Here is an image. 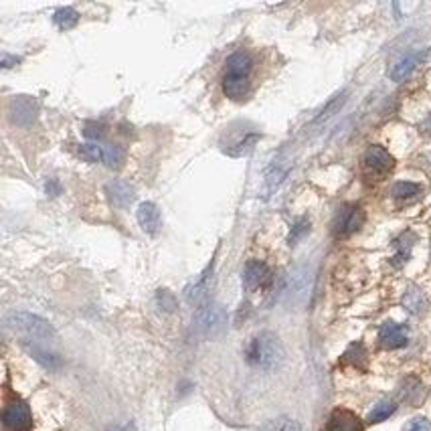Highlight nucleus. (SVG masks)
I'll return each instance as SVG.
<instances>
[{"mask_svg": "<svg viewBox=\"0 0 431 431\" xmlns=\"http://www.w3.org/2000/svg\"><path fill=\"white\" fill-rule=\"evenodd\" d=\"M253 71V59L245 51H237L227 59L225 75H223V94L233 101H241L249 92Z\"/></svg>", "mask_w": 431, "mask_h": 431, "instance_id": "f257e3e1", "label": "nucleus"}, {"mask_svg": "<svg viewBox=\"0 0 431 431\" xmlns=\"http://www.w3.org/2000/svg\"><path fill=\"white\" fill-rule=\"evenodd\" d=\"M245 359L249 365L262 370H271L280 366V363L284 361V348H282L280 338L271 332L255 334L247 344Z\"/></svg>", "mask_w": 431, "mask_h": 431, "instance_id": "f03ea898", "label": "nucleus"}, {"mask_svg": "<svg viewBox=\"0 0 431 431\" xmlns=\"http://www.w3.org/2000/svg\"><path fill=\"white\" fill-rule=\"evenodd\" d=\"M8 326L12 330H19L23 332V334H27V336H31V338L47 340V338L55 336V328L47 320H43L41 316L29 314V312H14V314H10L8 316Z\"/></svg>", "mask_w": 431, "mask_h": 431, "instance_id": "7ed1b4c3", "label": "nucleus"}, {"mask_svg": "<svg viewBox=\"0 0 431 431\" xmlns=\"http://www.w3.org/2000/svg\"><path fill=\"white\" fill-rule=\"evenodd\" d=\"M2 425L6 431H31L33 415L25 401L12 399L2 409Z\"/></svg>", "mask_w": 431, "mask_h": 431, "instance_id": "20e7f679", "label": "nucleus"}, {"mask_svg": "<svg viewBox=\"0 0 431 431\" xmlns=\"http://www.w3.org/2000/svg\"><path fill=\"white\" fill-rule=\"evenodd\" d=\"M365 223V211L359 204H344L332 223V231L336 237H348L357 233Z\"/></svg>", "mask_w": 431, "mask_h": 431, "instance_id": "39448f33", "label": "nucleus"}, {"mask_svg": "<svg viewBox=\"0 0 431 431\" xmlns=\"http://www.w3.org/2000/svg\"><path fill=\"white\" fill-rule=\"evenodd\" d=\"M395 166V158L383 148V146H370L363 156V168H365L366 176L379 180L383 176H387Z\"/></svg>", "mask_w": 431, "mask_h": 431, "instance_id": "423d86ee", "label": "nucleus"}, {"mask_svg": "<svg viewBox=\"0 0 431 431\" xmlns=\"http://www.w3.org/2000/svg\"><path fill=\"white\" fill-rule=\"evenodd\" d=\"M225 322H227V316H225V310L219 304H204V306H200L197 316H195L197 328L202 334H207V336L219 334L225 328Z\"/></svg>", "mask_w": 431, "mask_h": 431, "instance_id": "0eeeda50", "label": "nucleus"}, {"mask_svg": "<svg viewBox=\"0 0 431 431\" xmlns=\"http://www.w3.org/2000/svg\"><path fill=\"white\" fill-rule=\"evenodd\" d=\"M409 342V330L407 326L397 322H385L379 330V344L387 350L403 348Z\"/></svg>", "mask_w": 431, "mask_h": 431, "instance_id": "6e6552de", "label": "nucleus"}, {"mask_svg": "<svg viewBox=\"0 0 431 431\" xmlns=\"http://www.w3.org/2000/svg\"><path fill=\"white\" fill-rule=\"evenodd\" d=\"M36 118V101L27 96H19L10 101V120L17 126H31Z\"/></svg>", "mask_w": 431, "mask_h": 431, "instance_id": "1a4fd4ad", "label": "nucleus"}, {"mask_svg": "<svg viewBox=\"0 0 431 431\" xmlns=\"http://www.w3.org/2000/svg\"><path fill=\"white\" fill-rule=\"evenodd\" d=\"M269 282V269L264 262L251 260L245 264V271H243V284L247 292H255L260 288H264Z\"/></svg>", "mask_w": 431, "mask_h": 431, "instance_id": "9d476101", "label": "nucleus"}, {"mask_svg": "<svg viewBox=\"0 0 431 431\" xmlns=\"http://www.w3.org/2000/svg\"><path fill=\"white\" fill-rule=\"evenodd\" d=\"M326 431H363V421L348 409H336L326 421Z\"/></svg>", "mask_w": 431, "mask_h": 431, "instance_id": "9b49d317", "label": "nucleus"}, {"mask_svg": "<svg viewBox=\"0 0 431 431\" xmlns=\"http://www.w3.org/2000/svg\"><path fill=\"white\" fill-rule=\"evenodd\" d=\"M138 223H140L144 233L156 235L160 231V225H162V217H160L158 207L154 202H142L138 207Z\"/></svg>", "mask_w": 431, "mask_h": 431, "instance_id": "f8f14e48", "label": "nucleus"}, {"mask_svg": "<svg viewBox=\"0 0 431 431\" xmlns=\"http://www.w3.org/2000/svg\"><path fill=\"white\" fill-rule=\"evenodd\" d=\"M211 280H213V264L207 267V271L199 277V282H195L189 290H187V302L191 306H202L207 298H209V292H211Z\"/></svg>", "mask_w": 431, "mask_h": 431, "instance_id": "ddd939ff", "label": "nucleus"}, {"mask_svg": "<svg viewBox=\"0 0 431 431\" xmlns=\"http://www.w3.org/2000/svg\"><path fill=\"white\" fill-rule=\"evenodd\" d=\"M423 57H425V51L409 53V55H405L403 59H399L397 63L393 65V69H391V73H389L391 79H393V81H403V79H407V77L415 71V67L423 61Z\"/></svg>", "mask_w": 431, "mask_h": 431, "instance_id": "4468645a", "label": "nucleus"}, {"mask_svg": "<svg viewBox=\"0 0 431 431\" xmlns=\"http://www.w3.org/2000/svg\"><path fill=\"white\" fill-rule=\"evenodd\" d=\"M105 193L116 207H128L134 200V189L124 180H112L105 187Z\"/></svg>", "mask_w": 431, "mask_h": 431, "instance_id": "2eb2a0df", "label": "nucleus"}, {"mask_svg": "<svg viewBox=\"0 0 431 431\" xmlns=\"http://www.w3.org/2000/svg\"><path fill=\"white\" fill-rule=\"evenodd\" d=\"M310 290V277L306 273V269H298L290 275L288 286H286V294L292 299H304L306 292Z\"/></svg>", "mask_w": 431, "mask_h": 431, "instance_id": "dca6fc26", "label": "nucleus"}, {"mask_svg": "<svg viewBox=\"0 0 431 431\" xmlns=\"http://www.w3.org/2000/svg\"><path fill=\"white\" fill-rule=\"evenodd\" d=\"M403 306H405L411 314H421V312L425 310V306H428V298H425V294H423L419 288L411 286V288L405 292V296H403Z\"/></svg>", "mask_w": 431, "mask_h": 431, "instance_id": "f3484780", "label": "nucleus"}, {"mask_svg": "<svg viewBox=\"0 0 431 431\" xmlns=\"http://www.w3.org/2000/svg\"><path fill=\"white\" fill-rule=\"evenodd\" d=\"M413 243H415V235H413V233H403L397 241L393 243V245L397 247V253H395V257H393V264H395V266H403V264L409 260Z\"/></svg>", "mask_w": 431, "mask_h": 431, "instance_id": "a211bd4d", "label": "nucleus"}, {"mask_svg": "<svg viewBox=\"0 0 431 431\" xmlns=\"http://www.w3.org/2000/svg\"><path fill=\"white\" fill-rule=\"evenodd\" d=\"M25 348L29 350V355L33 357L34 361H36V363H41L45 368H59V366H61L59 357H55V355H51V353L43 350V348H39L36 344H29V342H25Z\"/></svg>", "mask_w": 431, "mask_h": 431, "instance_id": "6ab92c4d", "label": "nucleus"}, {"mask_svg": "<svg viewBox=\"0 0 431 431\" xmlns=\"http://www.w3.org/2000/svg\"><path fill=\"white\" fill-rule=\"evenodd\" d=\"M342 365L359 366V368H365L366 366V350L361 342H355L348 346V350L344 353L342 357Z\"/></svg>", "mask_w": 431, "mask_h": 431, "instance_id": "aec40b11", "label": "nucleus"}, {"mask_svg": "<svg viewBox=\"0 0 431 431\" xmlns=\"http://www.w3.org/2000/svg\"><path fill=\"white\" fill-rule=\"evenodd\" d=\"M395 409H397V405H395L393 401H389V399L377 403V405L372 407V411L368 413V423H381V421L389 419V417L395 413Z\"/></svg>", "mask_w": 431, "mask_h": 431, "instance_id": "412c9836", "label": "nucleus"}, {"mask_svg": "<svg viewBox=\"0 0 431 431\" xmlns=\"http://www.w3.org/2000/svg\"><path fill=\"white\" fill-rule=\"evenodd\" d=\"M103 162H105L107 168H114V170L122 168L124 162H126V152H124V148H120V146H116V144L103 146Z\"/></svg>", "mask_w": 431, "mask_h": 431, "instance_id": "4be33fe9", "label": "nucleus"}, {"mask_svg": "<svg viewBox=\"0 0 431 431\" xmlns=\"http://www.w3.org/2000/svg\"><path fill=\"white\" fill-rule=\"evenodd\" d=\"M53 21H55V25L59 27V29H73L77 23H79V14H77V10H73V8H69V6H63V8H59L57 12H55V17H53Z\"/></svg>", "mask_w": 431, "mask_h": 431, "instance_id": "5701e85b", "label": "nucleus"}, {"mask_svg": "<svg viewBox=\"0 0 431 431\" xmlns=\"http://www.w3.org/2000/svg\"><path fill=\"white\" fill-rule=\"evenodd\" d=\"M419 193H421V187L415 185V182H395L393 189H391V195L399 200L415 199Z\"/></svg>", "mask_w": 431, "mask_h": 431, "instance_id": "b1692460", "label": "nucleus"}, {"mask_svg": "<svg viewBox=\"0 0 431 431\" xmlns=\"http://www.w3.org/2000/svg\"><path fill=\"white\" fill-rule=\"evenodd\" d=\"M77 154L87 160V162H100L103 160V146H98V144H81L77 148Z\"/></svg>", "mask_w": 431, "mask_h": 431, "instance_id": "393cba45", "label": "nucleus"}, {"mask_svg": "<svg viewBox=\"0 0 431 431\" xmlns=\"http://www.w3.org/2000/svg\"><path fill=\"white\" fill-rule=\"evenodd\" d=\"M421 383L417 379H407L403 383V399L409 401V403H417L421 399Z\"/></svg>", "mask_w": 431, "mask_h": 431, "instance_id": "a878e982", "label": "nucleus"}, {"mask_svg": "<svg viewBox=\"0 0 431 431\" xmlns=\"http://www.w3.org/2000/svg\"><path fill=\"white\" fill-rule=\"evenodd\" d=\"M266 431H302V430H299L298 421H294V419H290V417H277V419H273V421L267 425Z\"/></svg>", "mask_w": 431, "mask_h": 431, "instance_id": "bb28decb", "label": "nucleus"}, {"mask_svg": "<svg viewBox=\"0 0 431 431\" xmlns=\"http://www.w3.org/2000/svg\"><path fill=\"white\" fill-rule=\"evenodd\" d=\"M310 231V223H308V219H299L298 223L292 227V233H290V245H296L299 239L306 235V233Z\"/></svg>", "mask_w": 431, "mask_h": 431, "instance_id": "cd10ccee", "label": "nucleus"}, {"mask_svg": "<svg viewBox=\"0 0 431 431\" xmlns=\"http://www.w3.org/2000/svg\"><path fill=\"white\" fill-rule=\"evenodd\" d=\"M284 174H286L284 170H275V168L267 172L266 174V193H271V191H273V189H275V187L282 182Z\"/></svg>", "mask_w": 431, "mask_h": 431, "instance_id": "c85d7f7f", "label": "nucleus"}, {"mask_svg": "<svg viewBox=\"0 0 431 431\" xmlns=\"http://www.w3.org/2000/svg\"><path fill=\"white\" fill-rule=\"evenodd\" d=\"M403 431H431V421L425 417H415L403 428Z\"/></svg>", "mask_w": 431, "mask_h": 431, "instance_id": "c756f323", "label": "nucleus"}, {"mask_svg": "<svg viewBox=\"0 0 431 431\" xmlns=\"http://www.w3.org/2000/svg\"><path fill=\"white\" fill-rule=\"evenodd\" d=\"M158 304H160V308L166 310V312H174V308H176V299H174V296L168 290H160L158 292Z\"/></svg>", "mask_w": 431, "mask_h": 431, "instance_id": "7c9ffc66", "label": "nucleus"}, {"mask_svg": "<svg viewBox=\"0 0 431 431\" xmlns=\"http://www.w3.org/2000/svg\"><path fill=\"white\" fill-rule=\"evenodd\" d=\"M83 134H85L87 138H101V136H103V128H101L100 124H85Z\"/></svg>", "mask_w": 431, "mask_h": 431, "instance_id": "2f4dec72", "label": "nucleus"}, {"mask_svg": "<svg viewBox=\"0 0 431 431\" xmlns=\"http://www.w3.org/2000/svg\"><path fill=\"white\" fill-rule=\"evenodd\" d=\"M10 63H19V59H17V57H8V55H4V57H2V67H4V69H8V67H12Z\"/></svg>", "mask_w": 431, "mask_h": 431, "instance_id": "473e14b6", "label": "nucleus"}, {"mask_svg": "<svg viewBox=\"0 0 431 431\" xmlns=\"http://www.w3.org/2000/svg\"><path fill=\"white\" fill-rule=\"evenodd\" d=\"M107 431H132V428L130 425H124V428H109Z\"/></svg>", "mask_w": 431, "mask_h": 431, "instance_id": "72a5a7b5", "label": "nucleus"}]
</instances>
